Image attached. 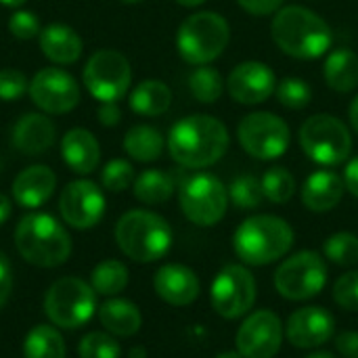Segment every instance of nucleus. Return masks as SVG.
<instances>
[{
    "mask_svg": "<svg viewBox=\"0 0 358 358\" xmlns=\"http://www.w3.org/2000/svg\"><path fill=\"white\" fill-rule=\"evenodd\" d=\"M229 130L227 126L208 113H193L178 120L168 134L170 157L191 170H201L214 166L229 151Z\"/></svg>",
    "mask_w": 358,
    "mask_h": 358,
    "instance_id": "1",
    "label": "nucleus"
},
{
    "mask_svg": "<svg viewBox=\"0 0 358 358\" xmlns=\"http://www.w3.org/2000/svg\"><path fill=\"white\" fill-rule=\"evenodd\" d=\"M273 42L287 57L313 61L329 52L334 42V31L329 23L315 10L289 4L281 6L271 21Z\"/></svg>",
    "mask_w": 358,
    "mask_h": 358,
    "instance_id": "2",
    "label": "nucleus"
},
{
    "mask_svg": "<svg viewBox=\"0 0 358 358\" xmlns=\"http://www.w3.org/2000/svg\"><path fill=\"white\" fill-rule=\"evenodd\" d=\"M296 233L287 220L273 214H258L245 218L235 235L233 250L241 264L268 266L289 254L294 248Z\"/></svg>",
    "mask_w": 358,
    "mask_h": 358,
    "instance_id": "3",
    "label": "nucleus"
},
{
    "mask_svg": "<svg viewBox=\"0 0 358 358\" xmlns=\"http://www.w3.org/2000/svg\"><path fill=\"white\" fill-rule=\"evenodd\" d=\"M15 245L25 262L40 268L61 266L71 254L69 233L55 216L44 212H31L19 220Z\"/></svg>",
    "mask_w": 358,
    "mask_h": 358,
    "instance_id": "4",
    "label": "nucleus"
},
{
    "mask_svg": "<svg viewBox=\"0 0 358 358\" xmlns=\"http://www.w3.org/2000/svg\"><path fill=\"white\" fill-rule=\"evenodd\" d=\"M120 250L138 264L162 260L172 248V229L166 218L149 210H130L115 224Z\"/></svg>",
    "mask_w": 358,
    "mask_h": 358,
    "instance_id": "5",
    "label": "nucleus"
},
{
    "mask_svg": "<svg viewBox=\"0 0 358 358\" xmlns=\"http://www.w3.org/2000/svg\"><path fill=\"white\" fill-rule=\"evenodd\" d=\"M231 25L216 10H199L189 15L176 34L178 55L189 65H210L229 46Z\"/></svg>",
    "mask_w": 358,
    "mask_h": 358,
    "instance_id": "6",
    "label": "nucleus"
},
{
    "mask_svg": "<svg viewBox=\"0 0 358 358\" xmlns=\"http://www.w3.org/2000/svg\"><path fill=\"white\" fill-rule=\"evenodd\" d=\"M298 138L304 155L325 168L348 162L352 153V134L348 126L331 113H317L308 117L302 124Z\"/></svg>",
    "mask_w": 358,
    "mask_h": 358,
    "instance_id": "7",
    "label": "nucleus"
},
{
    "mask_svg": "<svg viewBox=\"0 0 358 358\" xmlns=\"http://www.w3.org/2000/svg\"><path fill=\"white\" fill-rule=\"evenodd\" d=\"M44 313L55 327L78 329L96 313V292L78 277H63L46 292Z\"/></svg>",
    "mask_w": 358,
    "mask_h": 358,
    "instance_id": "8",
    "label": "nucleus"
},
{
    "mask_svg": "<svg viewBox=\"0 0 358 358\" xmlns=\"http://www.w3.org/2000/svg\"><path fill=\"white\" fill-rule=\"evenodd\" d=\"M327 283V264L319 252L304 250L285 258L275 271V289L281 298L304 302L317 298Z\"/></svg>",
    "mask_w": 358,
    "mask_h": 358,
    "instance_id": "9",
    "label": "nucleus"
},
{
    "mask_svg": "<svg viewBox=\"0 0 358 358\" xmlns=\"http://www.w3.org/2000/svg\"><path fill=\"white\" fill-rule=\"evenodd\" d=\"M178 203L189 222L197 227L218 224L229 208V191L210 172H197L180 185Z\"/></svg>",
    "mask_w": 358,
    "mask_h": 358,
    "instance_id": "10",
    "label": "nucleus"
},
{
    "mask_svg": "<svg viewBox=\"0 0 358 358\" xmlns=\"http://www.w3.org/2000/svg\"><path fill=\"white\" fill-rule=\"evenodd\" d=\"M237 141L241 149L260 162H273L289 149L292 132L283 117L271 111L248 113L237 126Z\"/></svg>",
    "mask_w": 358,
    "mask_h": 358,
    "instance_id": "11",
    "label": "nucleus"
},
{
    "mask_svg": "<svg viewBox=\"0 0 358 358\" xmlns=\"http://www.w3.org/2000/svg\"><path fill=\"white\" fill-rule=\"evenodd\" d=\"M84 86L101 103H117L132 84L130 61L113 48L96 50L84 67Z\"/></svg>",
    "mask_w": 358,
    "mask_h": 358,
    "instance_id": "12",
    "label": "nucleus"
},
{
    "mask_svg": "<svg viewBox=\"0 0 358 358\" xmlns=\"http://www.w3.org/2000/svg\"><path fill=\"white\" fill-rule=\"evenodd\" d=\"M256 279L245 264H227L222 266L210 287V302L218 317L222 319H241L245 317L256 302Z\"/></svg>",
    "mask_w": 358,
    "mask_h": 358,
    "instance_id": "13",
    "label": "nucleus"
},
{
    "mask_svg": "<svg viewBox=\"0 0 358 358\" xmlns=\"http://www.w3.org/2000/svg\"><path fill=\"white\" fill-rule=\"evenodd\" d=\"M285 338V325L273 310H256L245 317L235 334L237 352L243 358H273Z\"/></svg>",
    "mask_w": 358,
    "mask_h": 358,
    "instance_id": "14",
    "label": "nucleus"
},
{
    "mask_svg": "<svg viewBox=\"0 0 358 358\" xmlns=\"http://www.w3.org/2000/svg\"><path fill=\"white\" fill-rule=\"evenodd\" d=\"M29 96L44 113L61 115L80 103V84L69 71L61 67H46L31 78Z\"/></svg>",
    "mask_w": 358,
    "mask_h": 358,
    "instance_id": "15",
    "label": "nucleus"
},
{
    "mask_svg": "<svg viewBox=\"0 0 358 358\" xmlns=\"http://www.w3.org/2000/svg\"><path fill=\"white\" fill-rule=\"evenodd\" d=\"M59 212L69 227L92 229L105 214V195L92 180H71L59 197Z\"/></svg>",
    "mask_w": 358,
    "mask_h": 358,
    "instance_id": "16",
    "label": "nucleus"
},
{
    "mask_svg": "<svg viewBox=\"0 0 358 358\" xmlns=\"http://www.w3.org/2000/svg\"><path fill=\"white\" fill-rule=\"evenodd\" d=\"M277 76L262 61H243L227 78V90L239 105H260L275 94Z\"/></svg>",
    "mask_w": 358,
    "mask_h": 358,
    "instance_id": "17",
    "label": "nucleus"
},
{
    "mask_svg": "<svg viewBox=\"0 0 358 358\" xmlns=\"http://www.w3.org/2000/svg\"><path fill=\"white\" fill-rule=\"evenodd\" d=\"M336 334V319L327 308L304 306L289 315L285 323V338L296 348H319Z\"/></svg>",
    "mask_w": 358,
    "mask_h": 358,
    "instance_id": "18",
    "label": "nucleus"
},
{
    "mask_svg": "<svg viewBox=\"0 0 358 358\" xmlns=\"http://www.w3.org/2000/svg\"><path fill=\"white\" fill-rule=\"evenodd\" d=\"M155 294L170 306H189L199 298L201 283L195 271L185 264H164L153 277Z\"/></svg>",
    "mask_w": 358,
    "mask_h": 358,
    "instance_id": "19",
    "label": "nucleus"
},
{
    "mask_svg": "<svg viewBox=\"0 0 358 358\" xmlns=\"http://www.w3.org/2000/svg\"><path fill=\"white\" fill-rule=\"evenodd\" d=\"M57 138V128L52 120L44 113H25L13 126L10 143L23 155L46 153Z\"/></svg>",
    "mask_w": 358,
    "mask_h": 358,
    "instance_id": "20",
    "label": "nucleus"
},
{
    "mask_svg": "<svg viewBox=\"0 0 358 358\" xmlns=\"http://www.w3.org/2000/svg\"><path fill=\"white\" fill-rule=\"evenodd\" d=\"M344 191L346 185L340 174L331 170H317L302 185V203L315 214H325L342 201Z\"/></svg>",
    "mask_w": 358,
    "mask_h": 358,
    "instance_id": "21",
    "label": "nucleus"
},
{
    "mask_svg": "<svg viewBox=\"0 0 358 358\" xmlns=\"http://www.w3.org/2000/svg\"><path fill=\"white\" fill-rule=\"evenodd\" d=\"M55 187H57V176L48 166H29L17 174L13 182V197L21 208L34 210L50 199Z\"/></svg>",
    "mask_w": 358,
    "mask_h": 358,
    "instance_id": "22",
    "label": "nucleus"
},
{
    "mask_svg": "<svg viewBox=\"0 0 358 358\" xmlns=\"http://www.w3.org/2000/svg\"><path fill=\"white\" fill-rule=\"evenodd\" d=\"M61 157L76 174H90L99 168L101 145L86 128H71L61 138Z\"/></svg>",
    "mask_w": 358,
    "mask_h": 358,
    "instance_id": "23",
    "label": "nucleus"
},
{
    "mask_svg": "<svg viewBox=\"0 0 358 358\" xmlns=\"http://www.w3.org/2000/svg\"><path fill=\"white\" fill-rule=\"evenodd\" d=\"M40 50L57 65H71L82 57L84 42L73 27L65 23H50L40 31Z\"/></svg>",
    "mask_w": 358,
    "mask_h": 358,
    "instance_id": "24",
    "label": "nucleus"
},
{
    "mask_svg": "<svg viewBox=\"0 0 358 358\" xmlns=\"http://www.w3.org/2000/svg\"><path fill=\"white\" fill-rule=\"evenodd\" d=\"M323 78L327 86L336 92H352L358 86V55L348 48L340 46L329 50L323 65Z\"/></svg>",
    "mask_w": 358,
    "mask_h": 358,
    "instance_id": "25",
    "label": "nucleus"
},
{
    "mask_svg": "<svg viewBox=\"0 0 358 358\" xmlns=\"http://www.w3.org/2000/svg\"><path fill=\"white\" fill-rule=\"evenodd\" d=\"M99 321L109 334H113L117 338H130V336L138 334V329L143 325L138 306L128 300H122V298H111V300L103 302L99 306Z\"/></svg>",
    "mask_w": 358,
    "mask_h": 358,
    "instance_id": "26",
    "label": "nucleus"
},
{
    "mask_svg": "<svg viewBox=\"0 0 358 358\" xmlns=\"http://www.w3.org/2000/svg\"><path fill=\"white\" fill-rule=\"evenodd\" d=\"M130 109L145 117H157L170 109L172 90L162 80H143L130 92Z\"/></svg>",
    "mask_w": 358,
    "mask_h": 358,
    "instance_id": "27",
    "label": "nucleus"
},
{
    "mask_svg": "<svg viewBox=\"0 0 358 358\" xmlns=\"http://www.w3.org/2000/svg\"><path fill=\"white\" fill-rule=\"evenodd\" d=\"M164 147H166L164 134L149 124L132 126L124 136V151L141 164L159 159L164 153Z\"/></svg>",
    "mask_w": 358,
    "mask_h": 358,
    "instance_id": "28",
    "label": "nucleus"
},
{
    "mask_svg": "<svg viewBox=\"0 0 358 358\" xmlns=\"http://www.w3.org/2000/svg\"><path fill=\"white\" fill-rule=\"evenodd\" d=\"M134 197L147 206L166 203L174 193V178L162 170H145L134 178Z\"/></svg>",
    "mask_w": 358,
    "mask_h": 358,
    "instance_id": "29",
    "label": "nucleus"
},
{
    "mask_svg": "<svg viewBox=\"0 0 358 358\" xmlns=\"http://www.w3.org/2000/svg\"><path fill=\"white\" fill-rule=\"evenodd\" d=\"M65 342L55 327L36 325L23 342L25 358H65Z\"/></svg>",
    "mask_w": 358,
    "mask_h": 358,
    "instance_id": "30",
    "label": "nucleus"
},
{
    "mask_svg": "<svg viewBox=\"0 0 358 358\" xmlns=\"http://www.w3.org/2000/svg\"><path fill=\"white\" fill-rule=\"evenodd\" d=\"M90 285L99 296L113 298L128 285V268L120 260H103L92 268Z\"/></svg>",
    "mask_w": 358,
    "mask_h": 358,
    "instance_id": "31",
    "label": "nucleus"
},
{
    "mask_svg": "<svg viewBox=\"0 0 358 358\" xmlns=\"http://www.w3.org/2000/svg\"><path fill=\"white\" fill-rule=\"evenodd\" d=\"M189 90L195 96V101L203 105L216 103L224 92V80L220 71L212 65H199L189 76Z\"/></svg>",
    "mask_w": 358,
    "mask_h": 358,
    "instance_id": "32",
    "label": "nucleus"
},
{
    "mask_svg": "<svg viewBox=\"0 0 358 358\" xmlns=\"http://www.w3.org/2000/svg\"><path fill=\"white\" fill-rule=\"evenodd\" d=\"M262 193H264V199H268L271 203H277V206H283L287 203L294 193H296V178L294 174L283 168V166H275V168H268L262 178Z\"/></svg>",
    "mask_w": 358,
    "mask_h": 358,
    "instance_id": "33",
    "label": "nucleus"
},
{
    "mask_svg": "<svg viewBox=\"0 0 358 358\" xmlns=\"http://www.w3.org/2000/svg\"><path fill=\"white\" fill-rule=\"evenodd\" d=\"M323 254L336 266L350 268V266L358 264V237L355 233H348V231L334 233L331 237L325 239Z\"/></svg>",
    "mask_w": 358,
    "mask_h": 358,
    "instance_id": "34",
    "label": "nucleus"
},
{
    "mask_svg": "<svg viewBox=\"0 0 358 358\" xmlns=\"http://www.w3.org/2000/svg\"><path fill=\"white\" fill-rule=\"evenodd\" d=\"M229 201H233V206L239 210H256L258 206H262L264 193L260 178L252 174L237 176L229 187Z\"/></svg>",
    "mask_w": 358,
    "mask_h": 358,
    "instance_id": "35",
    "label": "nucleus"
},
{
    "mask_svg": "<svg viewBox=\"0 0 358 358\" xmlns=\"http://www.w3.org/2000/svg\"><path fill=\"white\" fill-rule=\"evenodd\" d=\"M275 94H277V101L283 107L294 109V111H300V109L308 107L310 101H313V90H310L308 82L302 80V78H296V76H287V78L279 80L277 88H275Z\"/></svg>",
    "mask_w": 358,
    "mask_h": 358,
    "instance_id": "36",
    "label": "nucleus"
},
{
    "mask_svg": "<svg viewBox=\"0 0 358 358\" xmlns=\"http://www.w3.org/2000/svg\"><path fill=\"white\" fill-rule=\"evenodd\" d=\"M78 355L80 358H120L122 348L115 342V338H111L109 334L92 331L80 340Z\"/></svg>",
    "mask_w": 358,
    "mask_h": 358,
    "instance_id": "37",
    "label": "nucleus"
},
{
    "mask_svg": "<svg viewBox=\"0 0 358 358\" xmlns=\"http://www.w3.org/2000/svg\"><path fill=\"white\" fill-rule=\"evenodd\" d=\"M134 168L128 159H111L101 172V185L111 193H122L134 185Z\"/></svg>",
    "mask_w": 358,
    "mask_h": 358,
    "instance_id": "38",
    "label": "nucleus"
},
{
    "mask_svg": "<svg viewBox=\"0 0 358 358\" xmlns=\"http://www.w3.org/2000/svg\"><path fill=\"white\" fill-rule=\"evenodd\" d=\"M334 300L342 310L358 313V271H348L336 281Z\"/></svg>",
    "mask_w": 358,
    "mask_h": 358,
    "instance_id": "39",
    "label": "nucleus"
},
{
    "mask_svg": "<svg viewBox=\"0 0 358 358\" xmlns=\"http://www.w3.org/2000/svg\"><path fill=\"white\" fill-rule=\"evenodd\" d=\"M29 90V80L23 71L15 67L0 69V101H17Z\"/></svg>",
    "mask_w": 358,
    "mask_h": 358,
    "instance_id": "40",
    "label": "nucleus"
},
{
    "mask_svg": "<svg viewBox=\"0 0 358 358\" xmlns=\"http://www.w3.org/2000/svg\"><path fill=\"white\" fill-rule=\"evenodd\" d=\"M8 31L17 40H31V38L40 36V31H42L40 19L31 10H15L8 19Z\"/></svg>",
    "mask_w": 358,
    "mask_h": 358,
    "instance_id": "41",
    "label": "nucleus"
},
{
    "mask_svg": "<svg viewBox=\"0 0 358 358\" xmlns=\"http://www.w3.org/2000/svg\"><path fill=\"white\" fill-rule=\"evenodd\" d=\"M285 0H237V4L254 15V17H268V15H275L281 6H283Z\"/></svg>",
    "mask_w": 358,
    "mask_h": 358,
    "instance_id": "42",
    "label": "nucleus"
},
{
    "mask_svg": "<svg viewBox=\"0 0 358 358\" xmlns=\"http://www.w3.org/2000/svg\"><path fill=\"white\" fill-rule=\"evenodd\" d=\"M10 292H13V268L8 258L0 252V308L6 304Z\"/></svg>",
    "mask_w": 358,
    "mask_h": 358,
    "instance_id": "43",
    "label": "nucleus"
},
{
    "mask_svg": "<svg viewBox=\"0 0 358 358\" xmlns=\"http://www.w3.org/2000/svg\"><path fill=\"white\" fill-rule=\"evenodd\" d=\"M336 350L342 358H358V331H342L336 338Z\"/></svg>",
    "mask_w": 358,
    "mask_h": 358,
    "instance_id": "44",
    "label": "nucleus"
},
{
    "mask_svg": "<svg viewBox=\"0 0 358 358\" xmlns=\"http://www.w3.org/2000/svg\"><path fill=\"white\" fill-rule=\"evenodd\" d=\"M96 115H99V122H101L103 126H107V128L117 126L120 120H122V111H120L117 103H101Z\"/></svg>",
    "mask_w": 358,
    "mask_h": 358,
    "instance_id": "45",
    "label": "nucleus"
},
{
    "mask_svg": "<svg viewBox=\"0 0 358 358\" xmlns=\"http://www.w3.org/2000/svg\"><path fill=\"white\" fill-rule=\"evenodd\" d=\"M344 185H346V191H350V195H355L358 199V155L352 157L346 168H344Z\"/></svg>",
    "mask_w": 358,
    "mask_h": 358,
    "instance_id": "46",
    "label": "nucleus"
},
{
    "mask_svg": "<svg viewBox=\"0 0 358 358\" xmlns=\"http://www.w3.org/2000/svg\"><path fill=\"white\" fill-rule=\"evenodd\" d=\"M10 212H13V203H10V199H8L4 193H0V224H4V222L10 218Z\"/></svg>",
    "mask_w": 358,
    "mask_h": 358,
    "instance_id": "47",
    "label": "nucleus"
},
{
    "mask_svg": "<svg viewBox=\"0 0 358 358\" xmlns=\"http://www.w3.org/2000/svg\"><path fill=\"white\" fill-rule=\"evenodd\" d=\"M348 117H350V126H352V130L358 134V94L352 99V103H350Z\"/></svg>",
    "mask_w": 358,
    "mask_h": 358,
    "instance_id": "48",
    "label": "nucleus"
},
{
    "mask_svg": "<svg viewBox=\"0 0 358 358\" xmlns=\"http://www.w3.org/2000/svg\"><path fill=\"white\" fill-rule=\"evenodd\" d=\"M174 2L180 6H187V8H195V6H201L206 0H174Z\"/></svg>",
    "mask_w": 358,
    "mask_h": 358,
    "instance_id": "49",
    "label": "nucleus"
},
{
    "mask_svg": "<svg viewBox=\"0 0 358 358\" xmlns=\"http://www.w3.org/2000/svg\"><path fill=\"white\" fill-rule=\"evenodd\" d=\"M27 0H0V4H4V6H8V8H19V6H23Z\"/></svg>",
    "mask_w": 358,
    "mask_h": 358,
    "instance_id": "50",
    "label": "nucleus"
},
{
    "mask_svg": "<svg viewBox=\"0 0 358 358\" xmlns=\"http://www.w3.org/2000/svg\"><path fill=\"white\" fill-rule=\"evenodd\" d=\"M214 358H243V357H241V352H237V350H227V352L216 355Z\"/></svg>",
    "mask_w": 358,
    "mask_h": 358,
    "instance_id": "51",
    "label": "nucleus"
},
{
    "mask_svg": "<svg viewBox=\"0 0 358 358\" xmlns=\"http://www.w3.org/2000/svg\"><path fill=\"white\" fill-rule=\"evenodd\" d=\"M306 358H336V355H331V352H327V350H319V352L308 355Z\"/></svg>",
    "mask_w": 358,
    "mask_h": 358,
    "instance_id": "52",
    "label": "nucleus"
},
{
    "mask_svg": "<svg viewBox=\"0 0 358 358\" xmlns=\"http://www.w3.org/2000/svg\"><path fill=\"white\" fill-rule=\"evenodd\" d=\"M130 358H145V350H143V348H134V350L130 352Z\"/></svg>",
    "mask_w": 358,
    "mask_h": 358,
    "instance_id": "53",
    "label": "nucleus"
},
{
    "mask_svg": "<svg viewBox=\"0 0 358 358\" xmlns=\"http://www.w3.org/2000/svg\"><path fill=\"white\" fill-rule=\"evenodd\" d=\"M120 2H124V4H138V2H143V0H120Z\"/></svg>",
    "mask_w": 358,
    "mask_h": 358,
    "instance_id": "54",
    "label": "nucleus"
}]
</instances>
